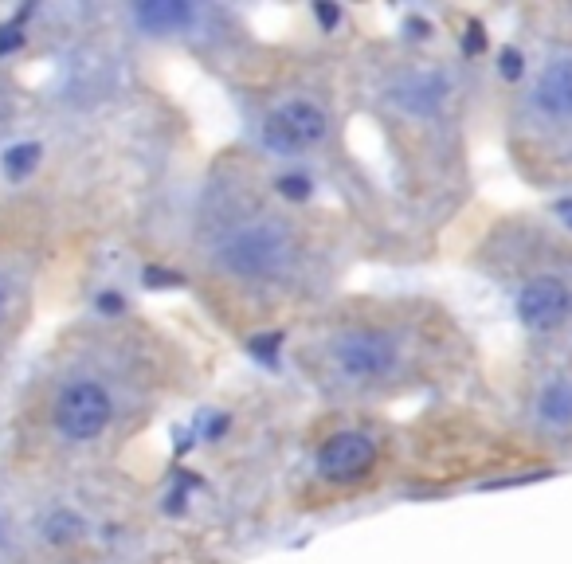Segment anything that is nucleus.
Wrapping results in <instances>:
<instances>
[{
  "label": "nucleus",
  "instance_id": "nucleus-1",
  "mask_svg": "<svg viewBox=\"0 0 572 564\" xmlns=\"http://www.w3.org/2000/svg\"><path fill=\"white\" fill-rule=\"evenodd\" d=\"M290 259V243L275 224H243L224 239L220 263L239 279H275Z\"/></svg>",
  "mask_w": 572,
  "mask_h": 564
},
{
  "label": "nucleus",
  "instance_id": "nucleus-2",
  "mask_svg": "<svg viewBox=\"0 0 572 564\" xmlns=\"http://www.w3.org/2000/svg\"><path fill=\"white\" fill-rule=\"evenodd\" d=\"M518 322L529 333H557L572 318V290L557 275H537L518 290Z\"/></svg>",
  "mask_w": 572,
  "mask_h": 564
},
{
  "label": "nucleus",
  "instance_id": "nucleus-3",
  "mask_svg": "<svg viewBox=\"0 0 572 564\" xmlns=\"http://www.w3.org/2000/svg\"><path fill=\"white\" fill-rule=\"evenodd\" d=\"M110 396H106V388L95 384V380H79V384H71L63 396H59V404H55V423H59V431L67 435V439H75V443H87V439H95L106 431V423H110Z\"/></svg>",
  "mask_w": 572,
  "mask_h": 564
},
{
  "label": "nucleus",
  "instance_id": "nucleus-4",
  "mask_svg": "<svg viewBox=\"0 0 572 564\" xmlns=\"http://www.w3.org/2000/svg\"><path fill=\"white\" fill-rule=\"evenodd\" d=\"M377 467V443L365 431H337L318 451V474L334 486H353Z\"/></svg>",
  "mask_w": 572,
  "mask_h": 564
},
{
  "label": "nucleus",
  "instance_id": "nucleus-5",
  "mask_svg": "<svg viewBox=\"0 0 572 564\" xmlns=\"http://www.w3.org/2000/svg\"><path fill=\"white\" fill-rule=\"evenodd\" d=\"M337 369L353 380H381L396 369V345L377 329H357L341 337L334 349Z\"/></svg>",
  "mask_w": 572,
  "mask_h": 564
},
{
  "label": "nucleus",
  "instance_id": "nucleus-6",
  "mask_svg": "<svg viewBox=\"0 0 572 564\" xmlns=\"http://www.w3.org/2000/svg\"><path fill=\"white\" fill-rule=\"evenodd\" d=\"M330 122H326V110L306 102V98H294V102H283L271 122H267V138L275 141L279 149H310L326 138Z\"/></svg>",
  "mask_w": 572,
  "mask_h": 564
},
{
  "label": "nucleus",
  "instance_id": "nucleus-7",
  "mask_svg": "<svg viewBox=\"0 0 572 564\" xmlns=\"http://www.w3.org/2000/svg\"><path fill=\"white\" fill-rule=\"evenodd\" d=\"M533 106L549 118H572V55H561L541 67L533 87Z\"/></svg>",
  "mask_w": 572,
  "mask_h": 564
},
{
  "label": "nucleus",
  "instance_id": "nucleus-8",
  "mask_svg": "<svg viewBox=\"0 0 572 564\" xmlns=\"http://www.w3.org/2000/svg\"><path fill=\"white\" fill-rule=\"evenodd\" d=\"M134 16H138V24H142L145 32H177V28L189 24L192 8L181 4V0H149Z\"/></svg>",
  "mask_w": 572,
  "mask_h": 564
},
{
  "label": "nucleus",
  "instance_id": "nucleus-9",
  "mask_svg": "<svg viewBox=\"0 0 572 564\" xmlns=\"http://www.w3.org/2000/svg\"><path fill=\"white\" fill-rule=\"evenodd\" d=\"M537 412L545 423H572V380L569 376H557L541 388L537 396Z\"/></svg>",
  "mask_w": 572,
  "mask_h": 564
},
{
  "label": "nucleus",
  "instance_id": "nucleus-10",
  "mask_svg": "<svg viewBox=\"0 0 572 564\" xmlns=\"http://www.w3.org/2000/svg\"><path fill=\"white\" fill-rule=\"evenodd\" d=\"M443 94H447V83L439 79V75H416V79H408L404 87H400V102L408 106V110H435L439 102H443Z\"/></svg>",
  "mask_w": 572,
  "mask_h": 564
},
{
  "label": "nucleus",
  "instance_id": "nucleus-11",
  "mask_svg": "<svg viewBox=\"0 0 572 564\" xmlns=\"http://www.w3.org/2000/svg\"><path fill=\"white\" fill-rule=\"evenodd\" d=\"M36 161H40V145H36V141L12 145V149L4 153V173H8L12 181H24V177L36 169Z\"/></svg>",
  "mask_w": 572,
  "mask_h": 564
},
{
  "label": "nucleus",
  "instance_id": "nucleus-12",
  "mask_svg": "<svg viewBox=\"0 0 572 564\" xmlns=\"http://www.w3.org/2000/svg\"><path fill=\"white\" fill-rule=\"evenodd\" d=\"M44 533H48L51 545H71V541H79V537H83V517H75L71 510H59V514L48 517Z\"/></svg>",
  "mask_w": 572,
  "mask_h": 564
},
{
  "label": "nucleus",
  "instance_id": "nucleus-13",
  "mask_svg": "<svg viewBox=\"0 0 572 564\" xmlns=\"http://www.w3.org/2000/svg\"><path fill=\"white\" fill-rule=\"evenodd\" d=\"M275 185H279V192H283L286 200H294V204H302V200L314 196V181H310L306 173H283Z\"/></svg>",
  "mask_w": 572,
  "mask_h": 564
},
{
  "label": "nucleus",
  "instance_id": "nucleus-14",
  "mask_svg": "<svg viewBox=\"0 0 572 564\" xmlns=\"http://www.w3.org/2000/svg\"><path fill=\"white\" fill-rule=\"evenodd\" d=\"M498 75L502 79H510V83H518L525 75V55L518 51V47H506L502 55H498Z\"/></svg>",
  "mask_w": 572,
  "mask_h": 564
},
{
  "label": "nucleus",
  "instance_id": "nucleus-15",
  "mask_svg": "<svg viewBox=\"0 0 572 564\" xmlns=\"http://www.w3.org/2000/svg\"><path fill=\"white\" fill-rule=\"evenodd\" d=\"M20 44H24V32H20V24H4V28H0V55L16 51Z\"/></svg>",
  "mask_w": 572,
  "mask_h": 564
},
{
  "label": "nucleus",
  "instance_id": "nucleus-16",
  "mask_svg": "<svg viewBox=\"0 0 572 564\" xmlns=\"http://www.w3.org/2000/svg\"><path fill=\"white\" fill-rule=\"evenodd\" d=\"M463 51H467V55H482V51H486V32H482V24H471V28H467Z\"/></svg>",
  "mask_w": 572,
  "mask_h": 564
},
{
  "label": "nucleus",
  "instance_id": "nucleus-17",
  "mask_svg": "<svg viewBox=\"0 0 572 564\" xmlns=\"http://www.w3.org/2000/svg\"><path fill=\"white\" fill-rule=\"evenodd\" d=\"M314 16H318L322 28H334L337 20H341V8L337 4H314Z\"/></svg>",
  "mask_w": 572,
  "mask_h": 564
},
{
  "label": "nucleus",
  "instance_id": "nucleus-18",
  "mask_svg": "<svg viewBox=\"0 0 572 564\" xmlns=\"http://www.w3.org/2000/svg\"><path fill=\"white\" fill-rule=\"evenodd\" d=\"M145 282H149V286H181V275H173V271H157V267H149V271H145Z\"/></svg>",
  "mask_w": 572,
  "mask_h": 564
},
{
  "label": "nucleus",
  "instance_id": "nucleus-19",
  "mask_svg": "<svg viewBox=\"0 0 572 564\" xmlns=\"http://www.w3.org/2000/svg\"><path fill=\"white\" fill-rule=\"evenodd\" d=\"M122 306H126L122 294H98V310L102 314H122Z\"/></svg>",
  "mask_w": 572,
  "mask_h": 564
},
{
  "label": "nucleus",
  "instance_id": "nucleus-20",
  "mask_svg": "<svg viewBox=\"0 0 572 564\" xmlns=\"http://www.w3.org/2000/svg\"><path fill=\"white\" fill-rule=\"evenodd\" d=\"M404 32H408L412 40H416V36L424 40V36H428L431 28H428V20H424V16H408V20H404Z\"/></svg>",
  "mask_w": 572,
  "mask_h": 564
},
{
  "label": "nucleus",
  "instance_id": "nucleus-21",
  "mask_svg": "<svg viewBox=\"0 0 572 564\" xmlns=\"http://www.w3.org/2000/svg\"><path fill=\"white\" fill-rule=\"evenodd\" d=\"M279 341H283L279 333H271V337H259V341H255V353H259V357H275V349H279Z\"/></svg>",
  "mask_w": 572,
  "mask_h": 564
},
{
  "label": "nucleus",
  "instance_id": "nucleus-22",
  "mask_svg": "<svg viewBox=\"0 0 572 564\" xmlns=\"http://www.w3.org/2000/svg\"><path fill=\"white\" fill-rule=\"evenodd\" d=\"M553 212L561 216V224H565V228H572V196H565V200H557V204H553Z\"/></svg>",
  "mask_w": 572,
  "mask_h": 564
}]
</instances>
